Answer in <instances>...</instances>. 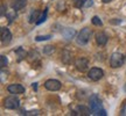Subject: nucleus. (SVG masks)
<instances>
[{"label":"nucleus","mask_w":126,"mask_h":116,"mask_svg":"<svg viewBox=\"0 0 126 116\" xmlns=\"http://www.w3.org/2000/svg\"><path fill=\"white\" fill-rule=\"evenodd\" d=\"M89 106H90V109L92 112V115H102V116L108 115L106 110L103 108V103H102V100L99 99L98 94H92L90 96Z\"/></svg>","instance_id":"nucleus-1"},{"label":"nucleus","mask_w":126,"mask_h":116,"mask_svg":"<svg viewBox=\"0 0 126 116\" xmlns=\"http://www.w3.org/2000/svg\"><path fill=\"white\" fill-rule=\"evenodd\" d=\"M91 36H92V30H91L90 28H83L79 33H78V35H77V43L79 45H85L89 41H90Z\"/></svg>","instance_id":"nucleus-2"},{"label":"nucleus","mask_w":126,"mask_h":116,"mask_svg":"<svg viewBox=\"0 0 126 116\" xmlns=\"http://www.w3.org/2000/svg\"><path fill=\"white\" fill-rule=\"evenodd\" d=\"M4 107L6 109H9V110H14V109H18L20 107V100L19 98L13 94V95H9L4 100Z\"/></svg>","instance_id":"nucleus-3"},{"label":"nucleus","mask_w":126,"mask_h":116,"mask_svg":"<svg viewBox=\"0 0 126 116\" xmlns=\"http://www.w3.org/2000/svg\"><path fill=\"white\" fill-rule=\"evenodd\" d=\"M124 62H125V57L120 52H113L110 57V65L112 69H118V67L123 66Z\"/></svg>","instance_id":"nucleus-4"},{"label":"nucleus","mask_w":126,"mask_h":116,"mask_svg":"<svg viewBox=\"0 0 126 116\" xmlns=\"http://www.w3.org/2000/svg\"><path fill=\"white\" fill-rule=\"evenodd\" d=\"M104 77V71L99 67H92L88 72V78L92 81H98Z\"/></svg>","instance_id":"nucleus-5"},{"label":"nucleus","mask_w":126,"mask_h":116,"mask_svg":"<svg viewBox=\"0 0 126 116\" xmlns=\"http://www.w3.org/2000/svg\"><path fill=\"white\" fill-rule=\"evenodd\" d=\"M0 38H1V44L7 45L12 41V33L9 31L7 27H1L0 29Z\"/></svg>","instance_id":"nucleus-6"},{"label":"nucleus","mask_w":126,"mask_h":116,"mask_svg":"<svg viewBox=\"0 0 126 116\" xmlns=\"http://www.w3.org/2000/svg\"><path fill=\"white\" fill-rule=\"evenodd\" d=\"M75 66L79 72H85L89 69V60L84 57H79L75 60Z\"/></svg>","instance_id":"nucleus-7"},{"label":"nucleus","mask_w":126,"mask_h":116,"mask_svg":"<svg viewBox=\"0 0 126 116\" xmlns=\"http://www.w3.org/2000/svg\"><path fill=\"white\" fill-rule=\"evenodd\" d=\"M45 88L48 91H51V92H56L61 88V82L56 79H48L45 82Z\"/></svg>","instance_id":"nucleus-8"},{"label":"nucleus","mask_w":126,"mask_h":116,"mask_svg":"<svg viewBox=\"0 0 126 116\" xmlns=\"http://www.w3.org/2000/svg\"><path fill=\"white\" fill-rule=\"evenodd\" d=\"M40 54L36 50H31L27 55V60L32 65H35L36 63H40Z\"/></svg>","instance_id":"nucleus-9"},{"label":"nucleus","mask_w":126,"mask_h":116,"mask_svg":"<svg viewBox=\"0 0 126 116\" xmlns=\"http://www.w3.org/2000/svg\"><path fill=\"white\" fill-rule=\"evenodd\" d=\"M7 91L11 94H22L25 93L26 88L22 85H20V84H12V85H9L7 87Z\"/></svg>","instance_id":"nucleus-10"},{"label":"nucleus","mask_w":126,"mask_h":116,"mask_svg":"<svg viewBox=\"0 0 126 116\" xmlns=\"http://www.w3.org/2000/svg\"><path fill=\"white\" fill-rule=\"evenodd\" d=\"M26 5H27V0H12V2H11V7L13 11H21L22 8L26 7Z\"/></svg>","instance_id":"nucleus-11"},{"label":"nucleus","mask_w":126,"mask_h":116,"mask_svg":"<svg viewBox=\"0 0 126 116\" xmlns=\"http://www.w3.org/2000/svg\"><path fill=\"white\" fill-rule=\"evenodd\" d=\"M76 113H77V115H83V116H89L92 114L90 107L88 108V107H85V106H77Z\"/></svg>","instance_id":"nucleus-12"},{"label":"nucleus","mask_w":126,"mask_h":116,"mask_svg":"<svg viewBox=\"0 0 126 116\" xmlns=\"http://www.w3.org/2000/svg\"><path fill=\"white\" fill-rule=\"evenodd\" d=\"M108 36L106 34H104V33H98V34H96V42H97V44L100 45V46H103V45L106 44V42H108Z\"/></svg>","instance_id":"nucleus-13"},{"label":"nucleus","mask_w":126,"mask_h":116,"mask_svg":"<svg viewBox=\"0 0 126 116\" xmlns=\"http://www.w3.org/2000/svg\"><path fill=\"white\" fill-rule=\"evenodd\" d=\"M14 52H15V55L18 56V62H21V60H23L25 58H27V52L25 51V49H23L22 46H19V48H16V49L14 50Z\"/></svg>","instance_id":"nucleus-14"},{"label":"nucleus","mask_w":126,"mask_h":116,"mask_svg":"<svg viewBox=\"0 0 126 116\" xmlns=\"http://www.w3.org/2000/svg\"><path fill=\"white\" fill-rule=\"evenodd\" d=\"M39 18H40V11L39 9H32L28 21H29V23H34L39 20Z\"/></svg>","instance_id":"nucleus-15"},{"label":"nucleus","mask_w":126,"mask_h":116,"mask_svg":"<svg viewBox=\"0 0 126 116\" xmlns=\"http://www.w3.org/2000/svg\"><path fill=\"white\" fill-rule=\"evenodd\" d=\"M61 59L64 64H69L71 62V54L68 51V50H63L62 54H61Z\"/></svg>","instance_id":"nucleus-16"},{"label":"nucleus","mask_w":126,"mask_h":116,"mask_svg":"<svg viewBox=\"0 0 126 116\" xmlns=\"http://www.w3.org/2000/svg\"><path fill=\"white\" fill-rule=\"evenodd\" d=\"M62 34L65 40H71L72 37H74V35H75V30H74V29H70V28H65V29L63 30Z\"/></svg>","instance_id":"nucleus-17"},{"label":"nucleus","mask_w":126,"mask_h":116,"mask_svg":"<svg viewBox=\"0 0 126 116\" xmlns=\"http://www.w3.org/2000/svg\"><path fill=\"white\" fill-rule=\"evenodd\" d=\"M47 15H48V8H46L45 11H43V13L40 15V18H39V20L36 21V24L39 26V24H41V23H43L47 21Z\"/></svg>","instance_id":"nucleus-18"},{"label":"nucleus","mask_w":126,"mask_h":116,"mask_svg":"<svg viewBox=\"0 0 126 116\" xmlns=\"http://www.w3.org/2000/svg\"><path fill=\"white\" fill-rule=\"evenodd\" d=\"M54 51H55V48L53 45H46L45 48H43V54L48 55V56L51 54H54Z\"/></svg>","instance_id":"nucleus-19"},{"label":"nucleus","mask_w":126,"mask_h":116,"mask_svg":"<svg viewBox=\"0 0 126 116\" xmlns=\"http://www.w3.org/2000/svg\"><path fill=\"white\" fill-rule=\"evenodd\" d=\"M88 0H74V6L76 8H82L83 6H85Z\"/></svg>","instance_id":"nucleus-20"},{"label":"nucleus","mask_w":126,"mask_h":116,"mask_svg":"<svg viewBox=\"0 0 126 116\" xmlns=\"http://www.w3.org/2000/svg\"><path fill=\"white\" fill-rule=\"evenodd\" d=\"M0 66H1V69H4V67H6L7 65H8V59H7V57L5 56V55H1L0 56Z\"/></svg>","instance_id":"nucleus-21"},{"label":"nucleus","mask_w":126,"mask_h":116,"mask_svg":"<svg viewBox=\"0 0 126 116\" xmlns=\"http://www.w3.org/2000/svg\"><path fill=\"white\" fill-rule=\"evenodd\" d=\"M6 16H7V19H8L9 23H12L16 19V11H13V12H9V13L6 14Z\"/></svg>","instance_id":"nucleus-22"},{"label":"nucleus","mask_w":126,"mask_h":116,"mask_svg":"<svg viewBox=\"0 0 126 116\" xmlns=\"http://www.w3.org/2000/svg\"><path fill=\"white\" fill-rule=\"evenodd\" d=\"M53 36L51 35H39V36H36L35 37V41L36 42H42V41H48L50 40Z\"/></svg>","instance_id":"nucleus-23"},{"label":"nucleus","mask_w":126,"mask_h":116,"mask_svg":"<svg viewBox=\"0 0 126 116\" xmlns=\"http://www.w3.org/2000/svg\"><path fill=\"white\" fill-rule=\"evenodd\" d=\"M21 115H40V110H22L20 113Z\"/></svg>","instance_id":"nucleus-24"},{"label":"nucleus","mask_w":126,"mask_h":116,"mask_svg":"<svg viewBox=\"0 0 126 116\" xmlns=\"http://www.w3.org/2000/svg\"><path fill=\"white\" fill-rule=\"evenodd\" d=\"M91 22H92V24H94V26H103V22H102V20H100L98 16H94L92 20H91Z\"/></svg>","instance_id":"nucleus-25"},{"label":"nucleus","mask_w":126,"mask_h":116,"mask_svg":"<svg viewBox=\"0 0 126 116\" xmlns=\"http://www.w3.org/2000/svg\"><path fill=\"white\" fill-rule=\"evenodd\" d=\"M119 115L120 116H126V101H124L120 107V110H119Z\"/></svg>","instance_id":"nucleus-26"},{"label":"nucleus","mask_w":126,"mask_h":116,"mask_svg":"<svg viewBox=\"0 0 126 116\" xmlns=\"http://www.w3.org/2000/svg\"><path fill=\"white\" fill-rule=\"evenodd\" d=\"M6 6H5V4H1V12H0V15L1 16H5L6 15Z\"/></svg>","instance_id":"nucleus-27"},{"label":"nucleus","mask_w":126,"mask_h":116,"mask_svg":"<svg viewBox=\"0 0 126 116\" xmlns=\"http://www.w3.org/2000/svg\"><path fill=\"white\" fill-rule=\"evenodd\" d=\"M37 85H39L37 82H33V84H32V87H33L34 91H37Z\"/></svg>","instance_id":"nucleus-28"},{"label":"nucleus","mask_w":126,"mask_h":116,"mask_svg":"<svg viewBox=\"0 0 126 116\" xmlns=\"http://www.w3.org/2000/svg\"><path fill=\"white\" fill-rule=\"evenodd\" d=\"M102 1H103V2H105V4H108V2H111L112 0H102Z\"/></svg>","instance_id":"nucleus-29"},{"label":"nucleus","mask_w":126,"mask_h":116,"mask_svg":"<svg viewBox=\"0 0 126 116\" xmlns=\"http://www.w3.org/2000/svg\"><path fill=\"white\" fill-rule=\"evenodd\" d=\"M122 21L120 20H118V21H111V23H120Z\"/></svg>","instance_id":"nucleus-30"},{"label":"nucleus","mask_w":126,"mask_h":116,"mask_svg":"<svg viewBox=\"0 0 126 116\" xmlns=\"http://www.w3.org/2000/svg\"><path fill=\"white\" fill-rule=\"evenodd\" d=\"M124 88H125V91H126V84H125V87H124Z\"/></svg>","instance_id":"nucleus-31"}]
</instances>
